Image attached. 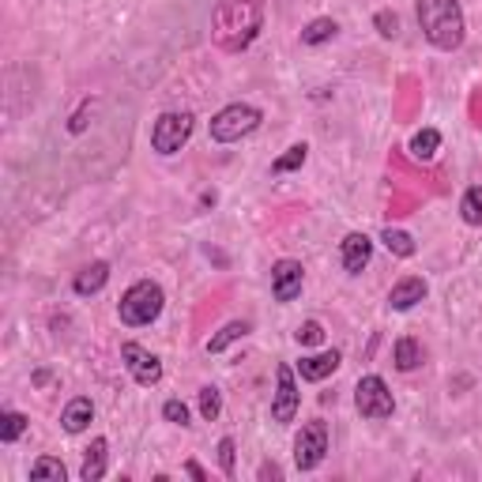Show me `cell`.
Here are the masks:
<instances>
[{"label": "cell", "mask_w": 482, "mask_h": 482, "mask_svg": "<svg viewBox=\"0 0 482 482\" xmlns=\"http://www.w3.org/2000/svg\"><path fill=\"white\" fill-rule=\"evenodd\" d=\"M264 27V0H219L215 8V23H212V34L222 50H245V45L257 42Z\"/></svg>", "instance_id": "obj_1"}, {"label": "cell", "mask_w": 482, "mask_h": 482, "mask_svg": "<svg viewBox=\"0 0 482 482\" xmlns=\"http://www.w3.org/2000/svg\"><path fill=\"white\" fill-rule=\"evenodd\" d=\"M415 15H419V27L426 34V42L433 50H460L464 38H468V19H464V8L460 0H419L415 5Z\"/></svg>", "instance_id": "obj_2"}, {"label": "cell", "mask_w": 482, "mask_h": 482, "mask_svg": "<svg viewBox=\"0 0 482 482\" xmlns=\"http://www.w3.org/2000/svg\"><path fill=\"white\" fill-rule=\"evenodd\" d=\"M163 306H166L163 287L151 283V279H140V283H132L125 290V298L118 302V317H121V325H128V328H147V325L158 320Z\"/></svg>", "instance_id": "obj_3"}, {"label": "cell", "mask_w": 482, "mask_h": 482, "mask_svg": "<svg viewBox=\"0 0 482 482\" xmlns=\"http://www.w3.org/2000/svg\"><path fill=\"white\" fill-rule=\"evenodd\" d=\"M264 121V113L257 106H249V102H231V106H222L215 118H212V140L215 144H238L241 136L249 132H257Z\"/></svg>", "instance_id": "obj_4"}, {"label": "cell", "mask_w": 482, "mask_h": 482, "mask_svg": "<svg viewBox=\"0 0 482 482\" xmlns=\"http://www.w3.org/2000/svg\"><path fill=\"white\" fill-rule=\"evenodd\" d=\"M196 128V118L189 109H166L158 113V121L151 125V147L158 155H177L181 147L189 144V136Z\"/></svg>", "instance_id": "obj_5"}, {"label": "cell", "mask_w": 482, "mask_h": 482, "mask_svg": "<svg viewBox=\"0 0 482 482\" xmlns=\"http://www.w3.org/2000/svg\"><path fill=\"white\" fill-rule=\"evenodd\" d=\"M354 407H358V415H362V419H370V422L392 419V411H396L392 388H388L384 377H377V373L362 377L358 388H354Z\"/></svg>", "instance_id": "obj_6"}, {"label": "cell", "mask_w": 482, "mask_h": 482, "mask_svg": "<svg viewBox=\"0 0 482 482\" xmlns=\"http://www.w3.org/2000/svg\"><path fill=\"white\" fill-rule=\"evenodd\" d=\"M298 407H302V388H298V377L287 362L275 365V396H271V422H294L298 419Z\"/></svg>", "instance_id": "obj_7"}, {"label": "cell", "mask_w": 482, "mask_h": 482, "mask_svg": "<svg viewBox=\"0 0 482 482\" xmlns=\"http://www.w3.org/2000/svg\"><path fill=\"white\" fill-rule=\"evenodd\" d=\"M325 456H328V426L313 419L294 438V464H298V471H317L325 464Z\"/></svg>", "instance_id": "obj_8"}, {"label": "cell", "mask_w": 482, "mask_h": 482, "mask_svg": "<svg viewBox=\"0 0 482 482\" xmlns=\"http://www.w3.org/2000/svg\"><path fill=\"white\" fill-rule=\"evenodd\" d=\"M121 358H125V370L132 373L136 384L155 388L158 381H163V362H158V358L144 347V343H136V339L121 343Z\"/></svg>", "instance_id": "obj_9"}, {"label": "cell", "mask_w": 482, "mask_h": 482, "mask_svg": "<svg viewBox=\"0 0 482 482\" xmlns=\"http://www.w3.org/2000/svg\"><path fill=\"white\" fill-rule=\"evenodd\" d=\"M302 283H306L302 260H290V257L275 260V268H271V298L275 302H294V298L302 294Z\"/></svg>", "instance_id": "obj_10"}, {"label": "cell", "mask_w": 482, "mask_h": 482, "mask_svg": "<svg viewBox=\"0 0 482 482\" xmlns=\"http://www.w3.org/2000/svg\"><path fill=\"white\" fill-rule=\"evenodd\" d=\"M339 260H343V271H347V275H362L373 260V241L365 234H358V231L347 234L339 241Z\"/></svg>", "instance_id": "obj_11"}, {"label": "cell", "mask_w": 482, "mask_h": 482, "mask_svg": "<svg viewBox=\"0 0 482 482\" xmlns=\"http://www.w3.org/2000/svg\"><path fill=\"white\" fill-rule=\"evenodd\" d=\"M426 294H430V287H426L422 275H403V279L392 287V294H388V306L396 313H407V309H415Z\"/></svg>", "instance_id": "obj_12"}, {"label": "cell", "mask_w": 482, "mask_h": 482, "mask_svg": "<svg viewBox=\"0 0 482 482\" xmlns=\"http://www.w3.org/2000/svg\"><path fill=\"white\" fill-rule=\"evenodd\" d=\"M339 351L328 347V351H320V354H306L302 362H298V373H302V381H325L339 370Z\"/></svg>", "instance_id": "obj_13"}, {"label": "cell", "mask_w": 482, "mask_h": 482, "mask_svg": "<svg viewBox=\"0 0 482 482\" xmlns=\"http://www.w3.org/2000/svg\"><path fill=\"white\" fill-rule=\"evenodd\" d=\"M106 283H109V264H106V260H95V264H87V268L76 271L72 290H76L80 298H90V294H99Z\"/></svg>", "instance_id": "obj_14"}, {"label": "cell", "mask_w": 482, "mask_h": 482, "mask_svg": "<svg viewBox=\"0 0 482 482\" xmlns=\"http://www.w3.org/2000/svg\"><path fill=\"white\" fill-rule=\"evenodd\" d=\"M90 419H95V403H90L87 396H76V400H68V407L61 411V426L68 433H83L90 426Z\"/></svg>", "instance_id": "obj_15"}, {"label": "cell", "mask_w": 482, "mask_h": 482, "mask_svg": "<svg viewBox=\"0 0 482 482\" xmlns=\"http://www.w3.org/2000/svg\"><path fill=\"white\" fill-rule=\"evenodd\" d=\"M106 456H109V441L106 438H95L83 456V468H80V478L83 482H99L106 478Z\"/></svg>", "instance_id": "obj_16"}, {"label": "cell", "mask_w": 482, "mask_h": 482, "mask_svg": "<svg viewBox=\"0 0 482 482\" xmlns=\"http://www.w3.org/2000/svg\"><path fill=\"white\" fill-rule=\"evenodd\" d=\"M392 358H396V370H400V373L419 370V365H422V343H419V339H411V336L396 339V351H392Z\"/></svg>", "instance_id": "obj_17"}, {"label": "cell", "mask_w": 482, "mask_h": 482, "mask_svg": "<svg viewBox=\"0 0 482 482\" xmlns=\"http://www.w3.org/2000/svg\"><path fill=\"white\" fill-rule=\"evenodd\" d=\"M252 328H249V320H231V325H222L212 339H208V354H222L231 343H238V339H245Z\"/></svg>", "instance_id": "obj_18"}, {"label": "cell", "mask_w": 482, "mask_h": 482, "mask_svg": "<svg viewBox=\"0 0 482 482\" xmlns=\"http://www.w3.org/2000/svg\"><path fill=\"white\" fill-rule=\"evenodd\" d=\"M438 151H441V132L438 128H419L415 136H411V155L422 158V163H430Z\"/></svg>", "instance_id": "obj_19"}, {"label": "cell", "mask_w": 482, "mask_h": 482, "mask_svg": "<svg viewBox=\"0 0 482 482\" xmlns=\"http://www.w3.org/2000/svg\"><path fill=\"white\" fill-rule=\"evenodd\" d=\"M336 34H339V23H336V19H328V15H320V19L306 23V31H302V45H325V42H332Z\"/></svg>", "instance_id": "obj_20"}, {"label": "cell", "mask_w": 482, "mask_h": 482, "mask_svg": "<svg viewBox=\"0 0 482 482\" xmlns=\"http://www.w3.org/2000/svg\"><path fill=\"white\" fill-rule=\"evenodd\" d=\"M68 471L61 460H53V456H38V460L31 464V482H64Z\"/></svg>", "instance_id": "obj_21"}, {"label": "cell", "mask_w": 482, "mask_h": 482, "mask_svg": "<svg viewBox=\"0 0 482 482\" xmlns=\"http://www.w3.org/2000/svg\"><path fill=\"white\" fill-rule=\"evenodd\" d=\"M306 158H309V147H306V144H294V147H287V151L271 163V174L279 177V174H290V170H302Z\"/></svg>", "instance_id": "obj_22"}, {"label": "cell", "mask_w": 482, "mask_h": 482, "mask_svg": "<svg viewBox=\"0 0 482 482\" xmlns=\"http://www.w3.org/2000/svg\"><path fill=\"white\" fill-rule=\"evenodd\" d=\"M27 426H31L27 415H19V411H5V415H0V441H5V445L19 441L23 433H27Z\"/></svg>", "instance_id": "obj_23"}, {"label": "cell", "mask_w": 482, "mask_h": 482, "mask_svg": "<svg viewBox=\"0 0 482 482\" xmlns=\"http://www.w3.org/2000/svg\"><path fill=\"white\" fill-rule=\"evenodd\" d=\"M460 219L468 226H482V185L464 189V196H460Z\"/></svg>", "instance_id": "obj_24"}, {"label": "cell", "mask_w": 482, "mask_h": 482, "mask_svg": "<svg viewBox=\"0 0 482 482\" xmlns=\"http://www.w3.org/2000/svg\"><path fill=\"white\" fill-rule=\"evenodd\" d=\"M196 403H200L203 422H215V419L222 415V392H219L215 384H203L200 392H196Z\"/></svg>", "instance_id": "obj_25"}, {"label": "cell", "mask_w": 482, "mask_h": 482, "mask_svg": "<svg viewBox=\"0 0 482 482\" xmlns=\"http://www.w3.org/2000/svg\"><path fill=\"white\" fill-rule=\"evenodd\" d=\"M381 241H384L388 252H396V257H415V238L403 234V231H392V226H388V231L381 234Z\"/></svg>", "instance_id": "obj_26"}, {"label": "cell", "mask_w": 482, "mask_h": 482, "mask_svg": "<svg viewBox=\"0 0 482 482\" xmlns=\"http://www.w3.org/2000/svg\"><path fill=\"white\" fill-rule=\"evenodd\" d=\"M294 339L302 343V347H320V343H325V328H320V320H306V325L294 332Z\"/></svg>", "instance_id": "obj_27"}, {"label": "cell", "mask_w": 482, "mask_h": 482, "mask_svg": "<svg viewBox=\"0 0 482 482\" xmlns=\"http://www.w3.org/2000/svg\"><path fill=\"white\" fill-rule=\"evenodd\" d=\"M373 27H377L381 38H396V34H400V19H396V12L381 8V12L373 15Z\"/></svg>", "instance_id": "obj_28"}, {"label": "cell", "mask_w": 482, "mask_h": 482, "mask_svg": "<svg viewBox=\"0 0 482 482\" xmlns=\"http://www.w3.org/2000/svg\"><path fill=\"white\" fill-rule=\"evenodd\" d=\"M163 419L174 422V426H189V403H181V400H166L163 403Z\"/></svg>", "instance_id": "obj_29"}, {"label": "cell", "mask_w": 482, "mask_h": 482, "mask_svg": "<svg viewBox=\"0 0 482 482\" xmlns=\"http://www.w3.org/2000/svg\"><path fill=\"white\" fill-rule=\"evenodd\" d=\"M234 452H238V449H234V438H222V441H219V468H222L226 478H234V471H238V468H234Z\"/></svg>", "instance_id": "obj_30"}, {"label": "cell", "mask_w": 482, "mask_h": 482, "mask_svg": "<svg viewBox=\"0 0 482 482\" xmlns=\"http://www.w3.org/2000/svg\"><path fill=\"white\" fill-rule=\"evenodd\" d=\"M87 113H90V102H83V106H80V113H76V118L68 121V132H72V136H80V132L87 128Z\"/></svg>", "instance_id": "obj_31"}, {"label": "cell", "mask_w": 482, "mask_h": 482, "mask_svg": "<svg viewBox=\"0 0 482 482\" xmlns=\"http://www.w3.org/2000/svg\"><path fill=\"white\" fill-rule=\"evenodd\" d=\"M185 471H189V475H193L196 482H203V478H208V471H203V468H200L196 460H189V464H185Z\"/></svg>", "instance_id": "obj_32"}, {"label": "cell", "mask_w": 482, "mask_h": 482, "mask_svg": "<svg viewBox=\"0 0 482 482\" xmlns=\"http://www.w3.org/2000/svg\"><path fill=\"white\" fill-rule=\"evenodd\" d=\"M260 478H283V471L275 468V464H264V468H260Z\"/></svg>", "instance_id": "obj_33"}]
</instances>
